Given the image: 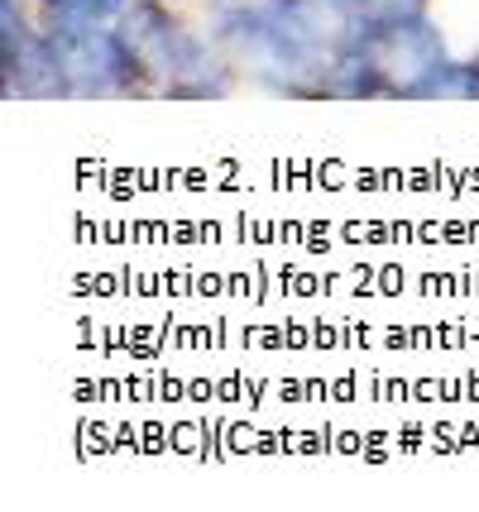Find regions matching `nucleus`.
Returning <instances> with one entry per match:
<instances>
[{"label": "nucleus", "mask_w": 479, "mask_h": 512, "mask_svg": "<svg viewBox=\"0 0 479 512\" xmlns=\"http://www.w3.org/2000/svg\"><path fill=\"white\" fill-rule=\"evenodd\" d=\"M360 15H369V20H379V24H408L427 15V0H365Z\"/></svg>", "instance_id": "obj_6"}, {"label": "nucleus", "mask_w": 479, "mask_h": 512, "mask_svg": "<svg viewBox=\"0 0 479 512\" xmlns=\"http://www.w3.org/2000/svg\"><path fill=\"white\" fill-rule=\"evenodd\" d=\"M135 0H58L48 5L53 15H68V20H82V24H120V15L130 10Z\"/></svg>", "instance_id": "obj_5"}, {"label": "nucleus", "mask_w": 479, "mask_h": 512, "mask_svg": "<svg viewBox=\"0 0 479 512\" xmlns=\"http://www.w3.org/2000/svg\"><path fill=\"white\" fill-rule=\"evenodd\" d=\"M44 5H58V0H44Z\"/></svg>", "instance_id": "obj_7"}, {"label": "nucleus", "mask_w": 479, "mask_h": 512, "mask_svg": "<svg viewBox=\"0 0 479 512\" xmlns=\"http://www.w3.org/2000/svg\"><path fill=\"white\" fill-rule=\"evenodd\" d=\"M120 29L144 53V63L154 67L163 96H226L230 91V67L211 53V44L187 34V24L163 0H135L120 15Z\"/></svg>", "instance_id": "obj_2"}, {"label": "nucleus", "mask_w": 479, "mask_h": 512, "mask_svg": "<svg viewBox=\"0 0 479 512\" xmlns=\"http://www.w3.org/2000/svg\"><path fill=\"white\" fill-rule=\"evenodd\" d=\"M44 34L68 72L72 96H144L159 87L154 67L125 39L120 24H82L48 10Z\"/></svg>", "instance_id": "obj_1"}, {"label": "nucleus", "mask_w": 479, "mask_h": 512, "mask_svg": "<svg viewBox=\"0 0 479 512\" xmlns=\"http://www.w3.org/2000/svg\"><path fill=\"white\" fill-rule=\"evenodd\" d=\"M0 67H5V96H72L68 72L48 44V34L29 29L20 0H0Z\"/></svg>", "instance_id": "obj_3"}, {"label": "nucleus", "mask_w": 479, "mask_h": 512, "mask_svg": "<svg viewBox=\"0 0 479 512\" xmlns=\"http://www.w3.org/2000/svg\"><path fill=\"white\" fill-rule=\"evenodd\" d=\"M403 96L408 101H479V53H470V58H441V63H432L427 72H417L408 87H403Z\"/></svg>", "instance_id": "obj_4"}]
</instances>
